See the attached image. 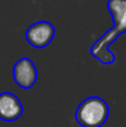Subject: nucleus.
<instances>
[{"instance_id": "obj_1", "label": "nucleus", "mask_w": 126, "mask_h": 127, "mask_svg": "<svg viewBox=\"0 0 126 127\" xmlns=\"http://www.w3.org/2000/svg\"><path fill=\"white\" fill-rule=\"evenodd\" d=\"M108 10L111 14L114 26L93 43L90 48V54L105 65L115 62V54L110 51L109 46L121 33L126 32V0H109Z\"/></svg>"}, {"instance_id": "obj_4", "label": "nucleus", "mask_w": 126, "mask_h": 127, "mask_svg": "<svg viewBox=\"0 0 126 127\" xmlns=\"http://www.w3.org/2000/svg\"><path fill=\"white\" fill-rule=\"evenodd\" d=\"M14 82L22 89H31L37 82V69L30 58H20L12 67Z\"/></svg>"}, {"instance_id": "obj_5", "label": "nucleus", "mask_w": 126, "mask_h": 127, "mask_svg": "<svg viewBox=\"0 0 126 127\" xmlns=\"http://www.w3.org/2000/svg\"><path fill=\"white\" fill-rule=\"evenodd\" d=\"M24 106L20 99L9 91L0 93V120L6 122L16 121L21 117Z\"/></svg>"}, {"instance_id": "obj_3", "label": "nucleus", "mask_w": 126, "mask_h": 127, "mask_svg": "<svg viewBox=\"0 0 126 127\" xmlns=\"http://www.w3.org/2000/svg\"><path fill=\"white\" fill-rule=\"evenodd\" d=\"M54 26L48 21H37L32 24L25 33L26 41L35 48H44L53 41L54 37Z\"/></svg>"}, {"instance_id": "obj_2", "label": "nucleus", "mask_w": 126, "mask_h": 127, "mask_svg": "<svg viewBox=\"0 0 126 127\" xmlns=\"http://www.w3.org/2000/svg\"><path fill=\"white\" fill-rule=\"evenodd\" d=\"M110 114L108 102L99 96L84 99L78 105L74 119L82 127H101Z\"/></svg>"}]
</instances>
